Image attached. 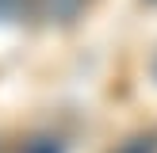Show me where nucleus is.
<instances>
[{
    "label": "nucleus",
    "mask_w": 157,
    "mask_h": 153,
    "mask_svg": "<svg viewBox=\"0 0 157 153\" xmlns=\"http://www.w3.org/2000/svg\"><path fill=\"white\" fill-rule=\"evenodd\" d=\"M153 4H157V0H153Z\"/></svg>",
    "instance_id": "obj_5"
},
{
    "label": "nucleus",
    "mask_w": 157,
    "mask_h": 153,
    "mask_svg": "<svg viewBox=\"0 0 157 153\" xmlns=\"http://www.w3.org/2000/svg\"><path fill=\"white\" fill-rule=\"evenodd\" d=\"M23 8H27V0H0V23H4V19H15Z\"/></svg>",
    "instance_id": "obj_3"
},
{
    "label": "nucleus",
    "mask_w": 157,
    "mask_h": 153,
    "mask_svg": "<svg viewBox=\"0 0 157 153\" xmlns=\"http://www.w3.org/2000/svg\"><path fill=\"white\" fill-rule=\"evenodd\" d=\"M35 8L46 23H69V19H77L84 0H35Z\"/></svg>",
    "instance_id": "obj_1"
},
{
    "label": "nucleus",
    "mask_w": 157,
    "mask_h": 153,
    "mask_svg": "<svg viewBox=\"0 0 157 153\" xmlns=\"http://www.w3.org/2000/svg\"><path fill=\"white\" fill-rule=\"evenodd\" d=\"M115 153H157V134H134V138H127Z\"/></svg>",
    "instance_id": "obj_2"
},
{
    "label": "nucleus",
    "mask_w": 157,
    "mask_h": 153,
    "mask_svg": "<svg viewBox=\"0 0 157 153\" xmlns=\"http://www.w3.org/2000/svg\"><path fill=\"white\" fill-rule=\"evenodd\" d=\"M27 153H61V145H58V142H50V138H38V142H31V145H27Z\"/></svg>",
    "instance_id": "obj_4"
}]
</instances>
